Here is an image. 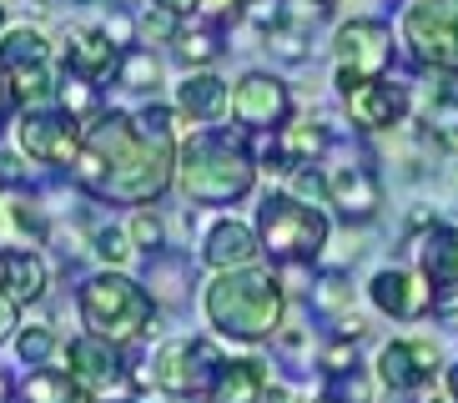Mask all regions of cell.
<instances>
[{"mask_svg":"<svg viewBox=\"0 0 458 403\" xmlns=\"http://www.w3.org/2000/svg\"><path fill=\"white\" fill-rule=\"evenodd\" d=\"M46 61V36L30 26H15L0 46V66H41Z\"/></svg>","mask_w":458,"mask_h":403,"instance_id":"25","label":"cell"},{"mask_svg":"<svg viewBox=\"0 0 458 403\" xmlns=\"http://www.w3.org/2000/svg\"><path fill=\"white\" fill-rule=\"evenodd\" d=\"M222 353H216V343H207V338H172V343H162L157 348V358L147 363L151 368V383L166 393H202L216 383V373H222Z\"/></svg>","mask_w":458,"mask_h":403,"instance_id":"7","label":"cell"},{"mask_svg":"<svg viewBox=\"0 0 458 403\" xmlns=\"http://www.w3.org/2000/svg\"><path fill=\"white\" fill-rule=\"evenodd\" d=\"M176 56L191 61V66H212L216 56H222V46H216L212 30H182V36H176Z\"/></svg>","mask_w":458,"mask_h":403,"instance_id":"31","label":"cell"},{"mask_svg":"<svg viewBox=\"0 0 458 403\" xmlns=\"http://www.w3.org/2000/svg\"><path fill=\"white\" fill-rule=\"evenodd\" d=\"M15 136H21V151L30 161H46V167H71L76 151H81V121L66 116V111H46V107L21 111Z\"/></svg>","mask_w":458,"mask_h":403,"instance_id":"8","label":"cell"},{"mask_svg":"<svg viewBox=\"0 0 458 403\" xmlns=\"http://www.w3.org/2000/svg\"><path fill=\"white\" fill-rule=\"evenodd\" d=\"M66 363H71V378H76L86 393L111 389V383L126 373V368H122V348H116V343H101V338H91V333L71 343Z\"/></svg>","mask_w":458,"mask_h":403,"instance_id":"15","label":"cell"},{"mask_svg":"<svg viewBox=\"0 0 458 403\" xmlns=\"http://www.w3.org/2000/svg\"><path fill=\"white\" fill-rule=\"evenodd\" d=\"M157 318V303L147 297L141 282H131L126 272H96V278L81 282V322L86 333L101 338V343H131L141 338Z\"/></svg>","mask_w":458,"mask_h":403,"instance_id":"4","label":"cell"},{"mask_svg":"<svg viewBox=\"0 0 458 403\" xmlns=\"http://www.w3.org/2000/svg\"><path fill=\"white\" fill-rule=\"evenodd\" d=\"M0 287H5L15 303L46 297V262L30 253V247H5V253H0Z\"/></svg>","mask_w":458,"mask_h":403,"instance_id":"18","label":"cell"},{"mask_svg":"<svg viewBox=\"0 0 458 403\" xmlns=\"http://www.w3.org/2000/svg\"><path fill=\"white\" fill-rule=\"evenodd\" d=\"M15 308H21V303L0 287V343H5V338H11V328H15Z\"/></svg>","mask_w":458,"mask_h":403,"instance_id":"42","label":"cell"},{"mask_svg":"<svg viewBox=\"0 0 458 403\" xmlns=\"http://www.w3.org/2000/svg\"><path fill=\"white\" fill-rule=\"evenodd\" d=\"M162 237H166V227H162V217H157V212H136L131 217V242H136V247L157 253V247H162Z\"/></svg>","mask_w":458,"mask_h":403,"instance_id":"35","label":"cell"},{"mask_svg":"<svg viewBox=\"0 0 458 403\" xmlns=\"http://www.w3.org/2000/svg\"><path fill=\"white\" fill-rule=\"evenodd\" d=\"M448 399L458 403V363H454V368H448Z\"/></svg>","mask_w":458,"mask_h":403,"instance_id":"45","label":"cell"},{"mask_svg":"<svg viewBox=\"0 0 458 403\" xmlns=\"http://www.w3.org/2000/svg\"><path fill=\"white\" fill-rule=\"evenodd\" d=\"M327 187H333V207L343 217H358V222H368V217L383 207V187H377L373 167H363V161H348V167H333L327 172Z\"/></svg>","mask_w":458,"mask_h":403,"instance_id":"14","label":"cell"},{"mask_svg":"<svg viewBox=\"0 0 458 403\" xmlns=\"http://www.w3.org/2000/svg\"><path fill=\"white\" fill-rule=\"evenodd\" d=\"M141 30L157 40H176L182 30H176V11H166V5H151L147 15H141Z\"/></svg>","mask_w":458,"mask_h":403,"instance_id":"36","label":"cell"},{"mask_svg":"<svg viewBox=\"0 0 458 403\" xmlns=\"http://www.w3.org/2000/svg\"><path fill=\"white\" fill-rule=\"evenodd\" d=\"M232 116L242 121V126H252V132H283L287 116H293V96H287V86L277 76L252 71L232 91Z\"/></svg>","mask_w":458,"mask_h":403,"instance_id":"9","label":"cell"},{"mask_svg":"<svg viewBox=\"0 0 458 403\" xmlns=\"http://www.w3.org/2000/svg\"><path fill=\"white\" fill-rule=\"evenodd\" d=\"M0 30H5V5H0Z\"/></svg>","mask_w":458,"mask_h":403,"instance_id":"49","label":"cell"},{"mask_svg":"<svg viewBox=\"0 0 458 403\" xmlns=\"http://www.w3.org/2000/svg\"><path fill=\"white\" fill-rule=\"evenodd\" d=\"M91 242H96L91 253L101 257V262H106L111 272H116V268H126V262H131V253H136V247H131V237H126L122 227H96V237H91Z\"/></svg>","mask_w":458,"mask_h":403,"instance_id":"28","label":"cell"},{"mask_svg":"<svg viewBox=\"0 0 458 403\" xmlns=\"http://www.w3.org/2000/svg\"><path fill=\"white\" fill-rule=\"evenodd\" d=\"M207 322H212L222 338H272L277 322H283V282L262 268H237V272H216L207 282Z\"/></svg>","mask_w":458,"mask_h":403,"instance_id":"2","label":"cell"},{"mask_svg":"<svg viewBox=\"0 0 458 403\" xmlns=\"http://www.w3.org/2000/svg\"><path fill=\"white\" fill-rule=\"evenodd\" d=\"M257 237H262V247L272 257H283V262H308V257L323 253L327 217L297 197H267L257 207Z\"/></svg>","mask_w":458,"mask_h":403,"instance_id":"5","label":"cell"},{"mask_svg":"<svg viewBox=\"0 0 458 403\" xmlns=\"http://www.w3.org/2000/svg\"><path fill=\"white\" fill-rule=\"evenodd\" d=\"M106 36H111V46H116V51H131V21H126V15H111Z\"/></svg>","mask_w":458,"mask_h":403,"instance_id":"40","label":"cell"},{"mask_svg":"<svg viewBox=\"0 0 458 403\" xmlns=\"http://www.w3.org/2000/svg\"><path fill=\"white\" fill-rule=\"evenodd\" d=\"M257 253H262V237H257L247 222H216L212 232H207V268L216 272H237V268H257Z\"/></svg>","mask_w":458,"mask_h":403,"instance_id":"16","label":"cell"},{"mask_svg":"<svg viewBox=\"0 0 458 403\" xmlns=\"http://www.w3.org/2000/svg\"><path fill=\"white\" fill-rule=\"evenodd\" d=\"M433 313H444V318H454V313H458V282H454V287H438V297H433Z\"/></svg>","mask_w":458,"mask_h":403,"instance_id":"43","label":"cell"},{"mask_svg":"<svg viewBox=\"0 0 458 403\" xmlns=\"http://www.w3.org/2000/svg\"><path fill=\"white\" fill-rule=\"evenodd\" d=\"M157 56L141 51V46H131V51H122V66H116V81L122 86H131V91H147L151 81H157Z\"/></svg>","mask_w":458,"mask_h":403,"instance_id":"27","label":"cell"},{"mask_svg":"<svg viewBox=\"0 0 458 403\" xmlns=\"http://www.w3.org/2000/svg\"><path fill=\"white\" fill-rule=\"evenodd\" d=\"M176 172H182L187 202L227 207V202L252 192L257 167H252L242 141H232V136H222V132H207V136H191L187 147L176 151Z\"/></svg>","mask_w":458,"mask_h":403,"instance_id":"3","label":"cell"},{"mask_svg":"<svg viewBox=\"0 0 458 403\" xmlns=\"http://www.w3.org/2000/svg\"><path fill=\"white\" fill-rule=\"evenodd\" d=\"M428 403H454V399H428Z\"/></svg>","mask_w":458,"mask_h":403,"instance_id":"51","label":"cell"},{"mask_svg":"<svg viewBox=\"0 0 458 403\" xmlns=\"http://www.w3.org/2000/svg\"><path fill=\"white\" fill-rule=\"evenodd\" d=\"M423 278L433 287H454L458 282V227H433L423 237Z\"/></svg>","mask_w":458,"mask_h":403,"instance_id":"22","label":"cell"},{"mask_svg":"<svg viewBox=\"0 0 458 403\" xmlns=\"http://www.w3.org/2000/svg\"><path fill=\"white\" fill-rule=\"evenodd\" d=\"M51 348H55V333L46 322H30V328H21V338H15V353H21L30 368H41V363L51 358Z\"/></svg>","mask_w":458,"mask_h":403,"instance_id":"32","label":"cell"},{"mask_svg":"<svg viewBox=\"0 0 458 403\" xmlns=\"http://www.w3.org/2000/svg\"><path fill=\"white\" fill-rule=\"evenodd\" d=\"M312 403H333V399H327V393H323V399H312Z\"/></svg>","mask_w":458,"mask_h":403,"instance_id":"50","label":"cell"},{"mask_svg":"<svg viewBox=\"0 0 458 403\" xmlns=\"http://www.w3.org/2000/svg\"><path fill=\"white\" fill-rule=\"evenodd\" d=\"M272 46H277V51L283 56H302V36H297V30H283V26H272Z\"/></svg>","mask_w":458,"mask_h":403,"instance_id":"39","label":"cell"},{"mask_svg":"<svg viewBox=\"0 0 458 403\" xmlns=\"http://www.w3.org/2000/svg\"><path fill=\"white\" fill-rule=\"evenodd\" d=\"M433 363H438V343H428V338H398V343H388V348L377 353V373H383V383L393 393H408L418 383H428Z\"/></svg>","mask_w":458,"mask_h":403,"instance_id":"13","label":"cell"},{"mask_svg":"<svg viewBox=\"0 0 458 403\" xmlns=\"http://www.w3.org/2000/svg\"><path fill=\"white\" fill-rule=\"evenodd\" d=\"M66 66H71V76L96 81V76H106V71L122 66V51L111 46L106 30H71L66 36Z\"/></svg>","mask_w":458,"mask_h":403,"instance_id":"17","label":"cell"},{"mask_svg":"<svg viewBox=\"0 0 458 403\" xmlns=\"http://www.w3.org/2000/svg\"><path fill=\"white\" fill-rule=\"evenodd\" d=\"M11 393H15V383L5 373H0V403H11Z\"/></svg>","mask_w":458,"mask_h":403,"instance_id":"46","label":"cell"},{"mask_svg":"<svg viewBox=\"0 0 458 403\" xmlns=\"http://www.w3.org/2000/svg\"><path fill=\"white\" fill-rule=\"evenodd\" d=\"M318 5H327V0H318Z\"/></svg>","mask_w":458,"mask_h":403,"instance_id":"52","label":"cell"},{"mask_svg":"<svg viewBox=\"0 0 458 403\" xmlns=\"http://www.w3.org/2000/svg\"><path fill=\"white\" fill-rule=\"evenodd\" d=\"M423 132L448 151L458 147V96H433L428 116H423Z\"/></svg>","mask_w":458,"mask_h":403,"instance_id":"26","label":"cell"},{"mask_svg":"<svg viewBox=\"0 0 458 403\" xmlns=\"http://www.w3.org/2000/svg\"><path fill=\"white\" fill-rule=\"evenodd\" d=\"M272 141H277V147H283V157L293 161V172H297V167H308L312 157H323V147H327L323 126H312V121H293V126H283Z\"/></svg>","mask_w":458,"mask_h":403,"instance_id":"24","label":"cell"},{"mask_svg":"<svg viewBox=\"0 0 458 403\" xmlns=\"http://www.w3.org/2000/svg\"><path fill=\"white\" fill-rule=\"evenodd\" d=\"M176 167V116L166 107H147L141 116L101 111L81 132V151L71 161L76 187L106 202H157L172 187Z\"/></svg>","mask_w":458,"mask_h":403,"instance_id":"1","label":"cell"},{"mask_svg":"<svg viewBox=\"0 0 458 403\" xmlns=\"http://www.w3.org/2000/svg\"><path fill=\"white\" fill-rule=\"evenodd\" d=\"M368 297H373V308H377V313H388V318H398V322H413V318H423V313L433 308L438 287H433L423 272L383 268V272L373 278V287H368Z\"/></svg>","mask_w":458,"mask_h":403,"instance_id":"11","label":"cell"},{"mask_svg":"<svg viewBox=\"0 0 458 403\" xmlns=\"http://www.w3.org/2000/svg\"><path fill=\"white\" fill-rule=\"evenodd\" d=\"M348 101V116L363 126V132H388V126H398V121L408 116V86H398V81L377 76V81H363L352 96H343Z\"/></svg>","mask_w":458,"mask_h":403,"instance_id":"12","label":"cell"},{"mask_svg":"<svg viewBox=\"0 0 458 403\" xmlns=\"http://www.w3.org/2000/svg\"><path fill=\"white\" fill-rule=\"evenodd\" d=\"M352 343H358V338H337L333 348L323 353V368H327V378H333V373H348V363H352Z\"/></svg>","mask_w":458,"mask_h":403,"instance_id":"37","label":"cell"},{"mask_svg":"<svg viewBox=\"0 0 458 403\" xmlns=\"http://www.w3.org/2000/svg\"><path fill=\"white\" fill-rule=\"evenodd\" d=\"M96 86L86 76H66V86H61V111L66 116H76V121H86V116H96Z\"/></svg>","mask_w":458,"mask_h":403,"instance_id":"29","label":"cell"},{"mask_svg":"<svg viewBox=\"0 0 458 403\" xmlns=\"http://www.w3.org/2000/svg\"><path fill=\"white\" fill-rule=\"evenodd\" d=\"M21 182H26L21 157H11V151H5V157H0V187H21Z\"/></svg>","mask_w":458,"mask_h":403,"instance_id":"41","label":"cell"},{"mask_svg":"<svg viewBox=\"0 0 458 403\" xmlns=\"http://www.w3.org/2000/svg\"><path fill=\"white\" fill-rule=\"evenodd\" d=\"M5 107H11V96H5V81H0V121H5Z\"/></svg>","mask_w":458,"mask_h":403,"instance_id":"48","label":"cell"},{"mask_svg":"<svg viewBox=\"0 0 458 403\" xmlns=\"http://www.w3.org/2000/svg\"><path fill=\"white\" fill-rule=\"evenodd\" d=\"M21 403H91V393L66 373V368H36L21 383Z\"/></svg>","mask_w":458,"mask_h":403,"instance_id":"21","label":"cell"},{"mask_svg":"<svg viewBox=\"0 0 458 403\" xmlns=\"http://www.w3.org/2000/svg\"><path fill=\"white\" fill-rule=\"evenodd\" d=\"M262 393H267L262 363L257 358H232V363H222V373H216V383L207 389V399L212 403H262Z\"/></svg>","mask_w":458,"mask_h":403,"instance_id":"19","label":"cell"},{"mask_svg":"<svg viewBox=\"0 0 458 403\" xmlns=\"http://www.w3.org/2000/svg\"><path fill=\"white\" fill-rule=\"evenodd\" d=\"M151 5H166V11H176V15H182V11H197L202 0H151Z\"/></svg>","mask_w":458,"mask_h":403,"instance_id":"44","label":"cell"},{"mask_svg":"<svg viewBox=\"0 0 458 403\" xmlns=\"http://www.w3.org/2000/svg\"><path fill=\"white\" fill-rule=\"evenodd\" d=\"M197 11H202L207 21H212V26H216V21H232V15L242 11V0H202Z\"/></svg>","mask_w":458,"mask_h":403,"instance_id":"38","label":"cell"},{"mask_svg":"<svg viewBox=\"0 0 458 403\" xmlns=\"http://www.w3.org/2000/svg\"><path fill=\"white\" fill-rule=\"evenodd\" d=\"M227 107H232L227 81L212 76V71L187 76V81H182V91H176V111H182V116H191V121H216Z\"/></svg>","mask_w":458,"mask_h":403,"instance_id":"20","label":"cell"},{"mask_svg":"<svg viewBox=\"0 0 458 403\" xmlns=\"http://www.w3.org/2000/svg\"><path fill=\"white\" fill-rule=\"evenodd\" d=\"M327 399H333V403H373V383H368V373L348 368V373H333Z\"/></svg>","mask_w":458,"mask_h":403,"instance_id":"33","label":"cell"},{"mask_svg":"<svg viewBox=\"0 0 458 403\" xmlns=\"http://www.w3.org/2000/svg\"><path fill=\"white\" fill-rule=\"evenodd\" d=\"M413 56L433 71H458V0H413L403 15Z\"/></svg>","mask_w":458,"mask_h":403,"instance_id":"6","label":"cell"},{"mask_svg":"<svg viewBox=\"0 0 458 403\" xmlns=\"http://www.w3.org/2000/svg\"><path fill=\"white\" fill-rule=\"evenodd\" d=\"M0 81H5V96H11L15 107H41L46 96H51V66H0Z\"/></svg>","mask_w":458,"mask_h":403,"instance_id":"23","label":"cell"},{"mask_svg":"<svg viewBox=\"0 0 458 403\" xmlns=\"http://www.w3.org/2000/svg\"><path fill=\"white\" fill-rule=\"evenodd\" d=\"M312 303H318L323 313H343V308L352 303V287H348V278H343V272H327V278L318 282V287H312Z\"/></svg>","mask_w":458,"mask_h":403,"instance_id":"34","label":"cell"},{"mask_svg":"<svg viewBox=\"0 0 458 403\" xmlns=\"http://www.w3.org/2000/svg\"><path fill=\"white\" fill-rule=\"evenodd\" d=\"M262 403H287V393L283 389H267V393H262Z\"/></svg>","mask_w":458,"mask_h":403,"instance_id":"47","label":"cell"},{"mask_svg":"<svg viewBox=\"0 0 458 403\" xmlns=\"http://www.w3.org/2000/svg\"><path fill=\"white\" fill-rule=\"evenodd\" d=\"M293 197L297 202H312V207H333L327 172H318V167H297V172H293Z\"/></svg>","mask_w":458,"mask_h":403,"instance_id":"30","label":"cell"},{"mask_svg":"<svg viewBox=\"0 0 458 403\" xmlns=\"http://www.w3.org/2000/svg\"><path fill=\"white\" fill-rule=\"evenodd\" d=\"M333 46H337V66L363 81H377L393 66V30L383 21H348Z\"/></svg>","mask_w":458,"mask_h":403,"instance_id":"10","label":"cell"}]
</instances>
